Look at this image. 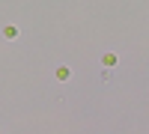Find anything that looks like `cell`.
<instances>
[{"label":"cell","instance_id":"6da1fadb","mask_svg":"<svg viewBox=\"0 0 149 134\" xmlns=\"http://www.w3.org/2000/svg\"><path fill=\"white\" fill-rule=\"evenodd\" d=\"M3 36H6V39H15L18 30H15V27H6V30H3Z\"/></svg>","mask_w":149,"mask_h":134}]
</instances>
